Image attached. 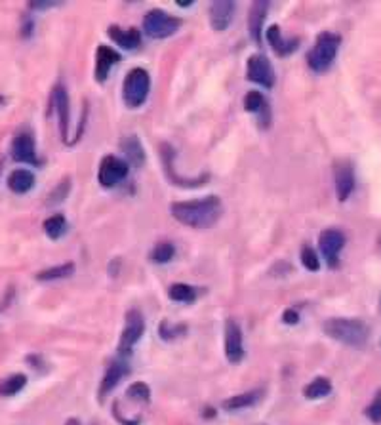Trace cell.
<instances>
[{
	"label": "cell",
	"instance_id": "6da1fadb",
	"mask_svg": "<svg viewBox=\"0 0 381 425\" xmlns=\"http://www.w3.org/2000/svg\"><path fill=\"white\" fill-rule=\"evenodd\" d=\"M171 216L179 223L195 229H204L214 225L222 216V200L216 195H208L195 200H181L170 206Z\"/></svg>",
	"mask_w": 381,
	"mask_h": 425
},
{
	"label": "cell",
	"instance_id": "7a4b0ae2",
	"mask_svg": "<svg viewBox=\"0 0 381 425\" xmlns=\"http://www.w3.org/2000/svg\"><path fill=\"white\" fill-rule=\"evenodd\" d=\"M324 332L337 342L351 345V347H362L368 342L370 330L366 323L358 318H330L324 323Z\"/></svg>",
	"mask_w": 381,
	"mask_h": 425
},
{
	"label": "cell",
	"instance_id": "3957f363",
	"mask_svg": "<svg viewBox=\"0 0 381 425\" xmlns=\"http://www.w3.org/2000/svg\"><path fill=\"white\" fill-rule=\"evenodd\" d=\"M339 44H341V37L336 35V32L324 31L320 32L315 40V46L313 50L307 54V64L311 67L315 73H324L328 71L334 64V59L337 56V50H339Z\"/></svg>",
	"mask_w": 381,
	"mask_h": 425
},
{
	"label": "cell",
	"instance_id": "277c9868",
	"mask_svg": "<svg viewBox=\"0 0 381 425\" xmlns=\"http://www.w3.org/2000/svg\"><path fill=\"white\" fill-rule=\"evenodd\" d=\"M149 90H151V76H149V73L145 69L135 67L124 78L122 100H124V103L130 109H138L147 102Z\"/></svg>",
	"mask_w": 381,
	"mask_h": 425
},
{
	"label": "cell",
	"instance_id": "5b68a950",
	"mask_svg": "<svg viewBox=\"0 0 381 425\" xmlns=\"http://www.w3.org/2000/svg\"><path fill=\"white\" fill-rule=\"evenodd\" d=\"M181 19L164 12V10H151L143 18V31L151 38H168L178 31Z\"/></svg>",
	"mask_w": 381,
	"mask_h": 425
},
{
	"label": "cell",
	"instance_id": "8992f818",
	"mask_svg": "<svg viewBox=\"0 0 381 425\" xmlns=\"http://www.w3.org/2000/svg\"><path fill=\"white\" fill-rule=\"evenodd\" d=\"M128 162L119 159L114 155L103 157L99 162V170H97V181L103 187H116V185L128 178Z\"/></svg>",
	"mask_w": 381,
	"mask_h": 425
},
{
	"label": "cell",
	"instance_id": "52a82bcc",
	"mask_svg": "<svg viewBox=\"0 0 381 425\" xmlns=\"http://www.w3.org/2000/svg\"><path fill=\"white\" fill-rule=\"evenodd\" d=\"M248 80L260 84L263 88H273L274 86V69L271 61L263 54H255L248 59L246 67Z\"/></svg>",
	"mask_w": 381,
	"mask_h": 425
},
{
	"label": "cell",
	"instance_id": "ba28073f",
	"mask_svg": "<svg viewBox=\"0 0 381 425\" xmlns=\"http://www.w3.org/2000/svg\"><path fill=\"white\" fill-rule=\"evenodd\" d=\"M145 332V323H143V317L141 313L138 311H130L126 315V326L122 330L121 342H119V353L121 355H128L135 343L140 342L141 336Z\"/></svg>",
	"mask_w": 381,
	"mask_h": 425
},
{
	"label": "cell",
	"instance_id": "9c48e42d",
	"mask_svg": "<svg viewBox=\"0 0 381 425\" xmlns=\"http://www.w3.org/2000/svg\"><path fill=\"white\" fill-rule=\"evenodd\" d=\"M318 246H320L324 260L328 261V265L336 267L337 256H339V252L345 246V235H343L339 229H326L318 237Z\"/></svg>",
	"mask_w": 381,
	"mask_h": 425
},
{
	"label": "cell",
	"instance_id": "30bf717a",
	"mask_svg": "<svg viewBox=\"0 0 381 425\" xmlns=\"http://www.w3.org/2000/svg\"><path fill=\"white\" fill-rule=\"evenodd\" d=\"M225 357L231 364H238L244 359L242 330L236 321L229 318L225 323Z\"/></svg>",
	"mask_w": 381,
	"mask_h": 425
},
{
	"label": "cell",
	"instance_id": "8fae6325",
	"mask_svg": "<svg viewBox=\"0 0 381 425\" xmlns=\"http://www.w3.org/2000/svg\"><path fill=\"white\" fill-rule=\"evenodd\" d=\"M235 2L231 0H216L210 4V25L214 27L216 31H225L231 21H233V16H235Z\"/></svg>",
	"mask_w": 381,
	"mask_h": 425
},
{
	"label": "cell",
	"instance_id": "7c38bea8",
	"mask_svg": "<svg viewBox=\"0 0 381 425\" xmlns=\"http://www.w3.org/2000/svg\"><path fill=\"white\" fill-rule=\"evenodd\" d=\"M12 159L25 164H38L37 149L31 133H19L12 141Z\"/></svg>",
	"mask_w": 381,
	"mask_h": 425
},
{
	"label": "cell",
	"instance_id": "4fadbf2b",
	"mask_svg": "<svg viewBox=\"0 0 381 425\" xmlns=\"http://www.w3.org/2000/svg\"><path fill=\"white\" fill-rule=\"evenodd\" d=\"M267 42L271 44V48L274 50V54L280 57L292 56L294 52L299 48V38H286L280 31V27L271 25L265 32Z\"/></svg>",
	"mask_w": 381,
	"mask_h": 425
},
{
	"label": "cell",
	"instance_id": "5bb4252c",
	"mask_svg": "<svg viewBox=\"0 0 381 425\" xmlns=\"http://www.w3.org/2000/svg\"><path fill=\"white\" fill-rule=\"evenodd\" d=\"M334 179H336V195L339 200H347L351 193L355 189V172L349 162H337L334 170Z\"/></svg>",
	"mask_w": 381,
	"mask_h": 425
},
{
	"label": "cell",
	"instance_id": "9a60e30c",
	"mask_svg": "<svg viewBox=\"0 0 381 425\" xmlns=\"http://www.w3.org/2000/svg\"><path fill=\"white\" fill-rule=\"evenodd\" d=\"M121 61V54L109 46H99L95 52V80L97 83H105L107 80L109 71L113 69L114 65Z\"/></svg>",
	"mask_w": 381,
	"mask_h": 425
},
{
	"label": "cell",
	"instance_id": "2e32d148",
	"mask_svg": "<svg viewBox=\"0 0 381 425\" xmlns=\"http://www.w3.org/2000/svg\"><path fill=\"white\" fill-rule=\"evenodd\" d=\"M52 103L57 111V116H59V132H61V138H67V130H69V95H67V90L61 84H57L54 92H52Z\"/></svg>",
	"mask_w": 381,
	"mask_h": 425
},
{
	"label": "cell",
	"instance_id": "e0dca14e",
	"mask_svg": "<svg viewBox=\"0 0 381 425\" xmlns=\"http://www.w3.org/2000/svg\"><path fill=\"white\" fill-rule=\"evenodd\" d=\"M107 35L111 37V40H114L116 44L124 48V50H135L141 44V32L140 29H122V27L111 25L107 29Z\"/></svg>",
	"mask_w": 381,
	"mask_h": 425
},
{
	"label": "cell",
	"instance_id": "ac0fdd59",
	"mask_svg": "<svg viewBox=\"0 0 381 425\" xmlns=\"http://www.w3.org/2000/svg\"><path fill=\"white\" fill-rule=\"evenodd\" d=\"M267 8H269V2L258 0V2H252V8H250V13H248V29H250V35H252L255 42H261V31H263Z\"/></svg>",
	"mask_w": 381,
	"mask_h": 425
},
{
	"label": "cell",
	"instance_id": "d6986e66",
	"mask_svg": "<svg viewBox=\"0 0 381 425\" xmlns=\"http://www.w3.org/2000/svg\"><path fill=\"white\" fill-rule=\"evenodd\" d=\"M128 364L126 361H114L111 366H109L107 374L103 376V381H102V388H99V395L102 397H105L107 393H111L119 383H121V380L124 378V376L128 374Z\"/></svg>",
	"mask_w": 381,
	"mask_h": 425
},
{
	"label": "cell",
	"instance_id": "ffe728a7",
	"mask_svg": "<svg viewBox=\"0 0 381 425\" xmlns=\"http://www.w3.org/2000/svg\"><path fill=\"white\" fill-rule=\"evenodd\" d=\"M121 149L126 155V162L132 166H141L145 162V151L138 136H126L121 140Z\"/></svg>",
	"mask_w": 381,
	"mask_h": 425
},
{
	"label": "cell",
	"instance_id": "44dd1931",
	"mask_svg": "<svg viewBox=\"0 0 381 425\" xmlns=\"http://www.w3.org/2000/svg\"><path fill=\"white\" fill-rule=\"evenodd\" d=\"M32 185H35V176L29 170H23V168L13 170L10 174V178H8V187L13 193H18V195L29 193L32 189Z\"/></svg>",
	"mask_w": 381,
	"mask_h": 425
},
{
	"label": "cell",
	"instance_id": "7402d4cb",
	"mask_svg": "<svg viewBox=\"0 0 381 425\" xmlns=\"http://www.w3.org/2000/svg\"><path fill=\"white\" fill-rule=\"evenodd\" d=\"M261 397V391H250V393H241L231 397L223 402V408L225 410H241V408H248L255 405Z\"/></svg>",
	"mask_w": 381,
	"mask_h": 425
},
{
	"label": "cell",
	"instance_id": "603a6c76",
	"mask_svg": "<svg viewBox=\"0 0 381 425\" xmlns=\"http://www.w3.org/2000/svg\"><path fill=\"white\" fill-rule=\"evenodd\" d=\"M168 296L174 301H181V304H193L197 299V290L189 285H183V282H176V285L170 286L168 290Z\"/></svg>",
	"mask_w": 381,
	"mask_h": 425
},
{
	"label": "cell",
	"instance_id": "cb8c5ba5",
	"mask_svg": "<svg viewBox=\"0 0 381 425\" xmlns=\"http://www.w3.org/2000/svg\"><path fill=\"white\" fill-rule=\"evenodd\" d=\"M75 273V263H61V265H56V267H50V269H44V271H40V273L37 275L38 280H42V282H46V280H57V279H67V277H71V275Z\"/></svg>",
	"mask_w": 381,
	"mask_h": 425
},
{
	"label": "cell",
	"instance_id": "d4e9b609",
	"mask_svg": "<svg viewBox=\"0 0 381 425\" xmlns=\"http://www.w3.org/2000/svg\"><path fill=\"white\" fill-rule=\"evenodd\" d=\"M332 383L328 378H317L313 380L309 385H305L303 395L307 399H322L326 395H330Z\"/></svg>",
	"mask_w": 381,
	"mask_h": 425
},
{
	"label": "cell",
	"instance_id": "484cf974",
	"mask_svg": "<svg viewBox=\"0 0 381 425\" xmlns=\"http://www.w3.org/2000/svg\"><path fill=\"white\" fill-rule=\"evenodd\" d=\"M25 385H27L25 374H13L0 383V395H4V397H12V395H18L21 389L25 388Z\"/></svg>",
	"mask_w": 381,
	"mask_h": 425
},
{
	"label": "cell",
	"instance_id": "4316f807",
	"mask_svg": "<svg viewBox=\"0 0 381 425\" xmlns=\"http://www.w3.org/2000/svg\"><path fill=\"white\" fill-rule=\"evenodd\" d=\"M65 229H67V220L61 214H54L44 222V233L54 241H57L59 237L64 235Z\"/></svg>",
	"mask_w": 381,
	"mask_h": 425
},
{
	"label": "cell",
	"instance_id": "83f0119b",
	"mask_svg": "<svg viewBox=\"0 0 381 425\" xmlns=\"http://www.w3.org/2000/svg\"><path fill=\"white\" fill-rule=\"evenodd\" d=\"M244 109L248 113H261V111H267V100L263 97L261 92L258 90H252L244 95Z\"/></svg>",
	"mask_w": 381,
	"mask_h": 425
},
{
	"label": "cell",
	"instance_id": "f1b7e54d",
	"mask_svg": "<svg viewBox=\"0 0 381 425\" xmlns=\"http://www.w3.org/2000/svg\"><path fill=\"white\" fill-rule=\"evenodd\" d=\"M174 256H176V246L171 242H160V244L152 248L151 260L155 263H168Z\"/></svg>",
	"mask_w": 381,
	"mask_h": 425
},
{
	"label": "cell",
	"instance_id": "f546056e",
	"mask_svg": "<svg viewBox=\"0 0 381 425\" xmlns=\"http://www.w3.org/2000/svg\"><path fill=\"white\" fill-rule=\"evenodd\" d=\"M128 397L132 400H135V402H149V399H151V389H149V385L143 383V381H135V383H132V385L128 388Z\"/></svg>",
	"mask_w": 381,
	"mask_h": 425
},
{
	"label": "cell",
	"instance_id": "4dcf8cb0",
	"mask_svg": "<svg viewBox=\"0 0 381 425\" xmlns=\"http://www.w3.org/2000/svg\"><path fill=\"white\" fill-rule=\"evenodd\" d=\"M301 263L307 271H318L320 269V260H318L317 252L311 246L301 248Z\"/></svg>",
	"mask_w": 381,
	"mask_h": 425
},
{
	"label": "cell",
	"instance_id": "1f68e13d",
	"mask_svg": "<svg viewBox=\"0 0 381 425\" xmlns=\"http://www.w3.org/2000/svg\"><path fill=\"white\" fill-rule=\"evenodd\" d=\"M366 416H368L374 424H381V391L375 395V399L372 400V405L366 408Z\"/></svg>",
	"mask_w": 381,
	"mask_h": 425
},
{
	"label": "cell",
	"instance_id": "d6a6232c",
	"mask_svg": "<svg viewBox=\"0 0 381 425\" xmlns=\"http://www.w3.org/2000/svg\"><path fill=\"white\" fill-rule=\"evenodd\" d=\"M69 187H71V184H69V181H67V179H65L64 184L57 185V189L54 191V193H52L50 200H48V203H50V204L61 203V200H64V198L67 197V193H69Z\"/></svg>",
	"mask_w": 381,
	"mask_h": 425
},
{
	"label": "cell",
	"instance_id": "836d02e7",
	"mask_svg": "<svg viewBox=\"0 0 381 425\" xmlns=\"http://www.w3.org/2000/svg\"><path fill=\"white\" fill-rule=\"evenodd\" d=\"M282 321H284L286 324H298L299 323L298 311H294V309H286L284 315H282Z\"/></svg>",
	"mask_w": 381,
	"mask_h": 425
},
{
	"label": "cell",
	"instance_id": "e575fe53",
	"mask_svg": "<svg viewBox=\"0 0 381 425\" xmlns=\"http://www.w3.org/2000/svg\"><path fill=\"white\" fill-rule=\"evenodd\" d=\"M52 6H57L56 2H32L31 8H52Z\"/></svg>",
	"mask_w": 381,
	"mask_h": 425
},
{
	"label": "cell",
	"instance_id": "d590c367",
	"mask_svg": "<svg viewBox=\"0 0 381 425\" xmlns=\"http://www.w3.org/2000/svg\"><path fill=\"white\" fill-rule=\"evenodd\" d=\"M65 425H80V421H78V419H75V418H71V419H67V424Z\"/></svg>",
	"mask_w": 381,
	"mask_h": 425
},
{
	"label": "cell",
	"instance_id": "8d00e7d4",
	"mask_svg": "<svg viewBox=\"0 0 381 425\" xmlns=\"http://www.w3.org/2000/svg\"><path fill=\"white\" fill-rule=\"evenodd\" d=\"M190 4H193V2H178V6H181V8H189Z\"/></svg>",
	"mask_w": 381,
	"mask_h": 425
}]
</instances>
